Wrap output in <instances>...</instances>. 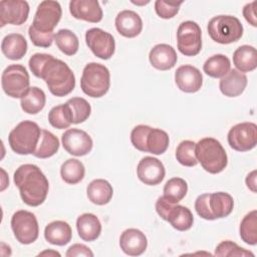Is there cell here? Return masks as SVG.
<instances>
[{
    "mask_svg": "<svg viewBox=\"0 0 257 257\" xmlns=\"http://www.w3.org/2000/svg\"><path fill=\"white\" fill-rule=\"evenodd\" d=\"M208 34L220 44H230L238 41L243 35V25L232 15H218L208 23Z\"/></svg>",
    "mask_w": 257,
    "mask_h": 257,
    "instance_id": "8992f818",
    "label": "cell"
},
{
    "mask_svg": "<svg viewBox=\"0 0 257 257\" xmlns=\"http://www.w3.org/2000/svg\"><path fill=\"white\" fill-rule=\"evenodd\" d=\"M174 204L170 203L169 201H167L163 196L159 197L157 202H156V211L158 213V215L165 221H167L168 215L172 209Z\"/></svg>",
    "mask_w": 257,
    "mask_h": 257,
    "instance_id": "bcb514c9",
    "label": "cell"
},
{
    "mask_svg": "<svg viewBox=\"0 0 257 257\" xmlns=\"http://www.w3.org/2000/svg\"><path fill=\"white\" fill-rule=\"evenodd\" d=\"M177 46L185 56H195L202 49V31L194 21L182 22L177 30Z\"/></svg>",
    "mask_w": 257,
    "mask_h": 257,
    "instance_id": "9c48e42d",
    "label": "cell"
},
{
    "mask_svg": "<svg viewBox=\"0 0 257 257\" xmlns=\"http://www.w3.org/2000/svg\"><path fill=\"white\" fill-rule=\"evenodd\" d=\"M11 229L16 240L24 245L33 243L39 235V225L35 215L26 210L16 211L12 215Z\"/></svg>",
    "mask_w": 257,
    "mask_h": 257,
    "instance_id": "ba28073f",
    "label": "cell"
},
{
    "mask_svg": "<svg viewBox=\"0 0 257 257\" xmlns=\"http://www.w3.org/2000/svg\"><path fill=\"white\" fill-rule=\"evenodd\" d=\"M119 247L128 256H140L147 250L148 239L141 230L130 228L120 234Z\"/></svg>",
    "mask_w": 257,
    "mask_h": 257,
    "instance_id": "ac0fdd59",
    "label": "cell"
},
{
    "mask_svg": "<svg viewBox=\"0 0 257 257\" xmlns=\"http://www.w3.org/2000/svg\"><path fill=\"white\" fill-rule=\"evenodd\" d=\"M195 210L201 218L205 220H213L208 207V193L202 194L197 197L195 201Z\"/></svg>",
    "mask_w": 257,
    "mask_h": 257,
    "instance_id": "ee69618b",
    "label": "cell"
},
{
    "mask_svg": "<svg viewBox=\"0 0 257 257\" xmlns=\"http://www.w3.org/2000/svg\"><path fill=\"white\" fill-rule=\"evenodd\" d=\"M62 9L57 1L45 0L40 2L35 12L32 26L42 33H52L61 19Z\"/></svg>",
    "mask_w": 257,
    "mask_h": 257,
    "instance_id": "30bf717a",
    "label": "cell"
},
{
    "mask_svg": "<svg viewBox=\"0 0 257 257\" xmlns=\"http://www.w3.org/2000/svg\"><path fill=\"white\" fill-rule=\"evenodd\" d=\"M45 240L56 246H64L71 241L72 230L70 225L61 220L49 223L44 229Z\"/></svg>",
    "mask_w": 257,
    "mask_h": 257,
    "instance_id": "cb8c5ba5",
    "label": "cell"
},
{
    "mask_svg": "<svg viewBox=\"0 0 257 257\" xmlns=\"http://www.w3.org/2000/svg\"><path fill=\"white\" fill-rule=\"evenodd\" d=\"M175 81L180 90L187 93H194L200 90L203 84V75L197 67L185 64L177 68Z\"/></svg>",
    "mask_w": 257,
    "mask_h": 257,
    "instance_id": "2e32d148",
    "label": "cell"
},
{
    "mask_svg": "<svg viewBox=\"0 0 257 257\" xmlns=\"http://www.w3.org/2000/svg\"><path fill=\"white\" fill-rule=\"evenodd\" d=\"M1 50L8 59L19 60L27 52V41L22 34L10 33L3 38Z\"/></svg>",
    "mask_w": 257,
    "mask_h": 257,
    "instance_id": "d4e9b609",
    "label": "cell"
},
{
    "mask_svg": "<svg viewBox=\"0 0 257 257\" xmlns=\"http://www.w3.org/2000/svg\"><path fill=\"white\" fill-rule=\"evenodd\" d=\"M256 1L251 3H247L243 8V16L246 21L251 24L252 26H257V17H256Z\"/></svg>",
    "mask_w": 257,
    "mask_h": 257,
    "instance_id": "7dc6e473",
    "label": "cell"
},
{
    "mask_svg": "<svg viewBox=\"0 0 257 257\" xmlns=\"http://www.w3.org/2000/svg\"><path fill=\"white\" fill-rule=\"evenodd\" d=\"M196 144L193 141L186 140L179 144L176 150V159L177 161L185 167H194L198 164L196 153H195Z\"/></svg>",
    "mask_w": 257,
    "mask_h": 257,
    "instance_id": "f35d334b",
    "label": "cell"
},
{
    "mask_svg": "<svg viewBox=\"0 0 257 257\" xmlns=\"http://www.w3.org/2000/svg\"><path fill=\"white\" fill-rule=\"evenodd\" d=\"M1 84L4 92L8 96L21 98L29 89V74L23 65L11 64L3 70Z\"/></svg>",
    "mask_w": 257,
    "mask_h": 257,
    "instance_id": "52a82bcc",
    "label": "cell"
},
{
    "mask_svg": "<svg viewBox=\"0 0 257 257\" xmlns=\"http://www.w3.org/2000/svg\"><path fill=\"white\" fill-rule=\"evenodd\" d=\"M85 168L77 159H68L60 167L61 179L69 185H75L84 178Z\"/></svg>",
    "mask_w": 257,
    "mask_h": 257,
    "instance_id": "4dcf8cb0",
    "label": "cell"
},
{
    "mask_svg": "<svg viewBox=\"0 0 257 257\" xmlns=\"http://www.w3.org/2000/svg\"><path fill=\"white\" fill-rule=\"evenodd\" d=\"M86 194L91 203L98 206H103L110 202L113 195V189L106 180L95 179L88 184Z\"/></svg>",
    "mask_w": 257,
    "mask_h": 257,
    "instance_id": "484cf974",
    "label": "cell"
},
{
    "mask_svg": "<svg viewBox=\"0 0 257 257\" xmlns=\"http://www.w3.org/2000/svg\"><path fill=\"white\" fill-rule=\"evenodd\" d=\"M38 78L43 79L49 91L59 97L69 94L75 86V76L70 67L51 54L42 64Z\"/></svg>",
    "mask_w": 257,
    "mask_h": 257,
    "instance_id": "7a4b0ae2",
    "label": "cell"
},
{
    "mask_svg": "<svg viewBox=\"0 0 257 257\" xmlns=\"http://www.w3.org/2000/svg\"><path fill=\"white\" fill-rule=\"evenodd\" d=\"M149 60L153 67L165 71L172 69L176 65L178 56L173 46L166 43H160L151 49Z\"/></svg>",
    "mask_w": 257,
    "mask_h": 257,
    "instance_id": "ffe728a7",
    "label": "cell"
},
{
    "mask_svg": "<svg viewBox=\"0 0 257 257\" xmlns=\"http://www.w3.org/2000/svg\"><path fill=\"white\" fill-rule=\"evenodd\" d=\"M256 174H257L256 170L252 171L251 173H249V174L247 175L246 180H245L248 189L251 190L253 193H256V186H257V185H256Z\"/></svg>",
    "mask_w": 257,
    "mask_h": 257,
    "instance_id": "c3c4849f",
    "label": "cell"
},
{
    "mask_svg": "<svg viewBox=\"0 0 257 257\" xmlns=\"http://www.w3.org/2000/svg\"><path fill=\"white\" fill-rule=\"evenodd\" d=\"M182 3L183 1L167 2L164 0H157L155 2V10L159 17L163 19H170L178 14Z\"/></svg>",
    "mask_w": 257,
    "mask_h": 257,
    "instance_id": "b9f144b4",
    "label": "cell"
},
{
    "mask_svg": "<svg viewBox=\"0 0 257 257\" xmlns=\"http://www.w3.org/2000/svg\"><path fill=\"white\" fill-rule=\"evenodd\" d=\"M233 63L238 71L250 72L257 67V51L254 46L241 45L233 53Z\"/></svg>",
    "mask_w": 257,
    "mask_h": 257,
    "instance_id": "4316f807",
    "label": "cell"
},
{
    "mask_svg": "<svg viewBox=\"0 0 257 257\" xmlns=\"http://www.w3.org/2000/svg\"><path fill=\"white\" fill-rule=\"evenodd\" d=\"M65 103L69 108L72 123H81L89 117L91 106L86 99L82 97H72L69 98Z\"/></svg>",
    "mask_w": 257,
    "mask_h": 257,
    "instance_id": "8d00e7d4",
    "label": "cell"
},
{
    "mask_svg": "<svg viewBox=\"0 0 257 257\" xmlns=\"http://www.w3.org/2000/svg\"><path fill=\"white\" fill-rule=\"evenodd\" d=\"M45 93L37 86L29 87V89L20 98L21 108L24 110V112L29 114H36L41 111L45 106Z\"/></svg>",
    "mask_w": 257,
    "mask_h": 257,
    "instance_id": "83f0119b",
    "label": "cell"
},
{
    "mask_svg": "<svg viewBox=\"0 0 257 257\" xmlns=\"http://www.w3.org/2000/svg\"><path fill=\"white\" fill-rule=\"evenodd\" d=\"M167 222L178 231H187L193 226L194 216L189 208L174 204L168 215Z\"/></svg>",
    "mask_w": 257,
    "mask_h": 257,
    "instance_id": "f1b7e54d",
    "label": "cell"
},
{
    "mask_svg": "<svg viewBox=\"0 0 257 257\" xmlns=\"http://www.w3.org/2000/svg\"><path fill=\"white\" fill-rule=\"evenodd\" d=\"M114 24L117 32L127 38L137 37L143 30V20L133 10L120 11L115 17Z\"/></svg>",
    "mask_w": 257,
    "mask_h": 257,
    "instance_id": "d6986e66",
    "label": "cell"
},
{
    "mask_svg": "<svg viewBox=\"0 0 257 257\" xmlns=\"http://www.w3.org/2000/svg\"><path fill=\"white\" fill-rule=\"evenodd\" d=\"M215 256H220V257H226V256H240V257H247V256H252L254 257V254L251 251L246 250L245 248H242L238 246L236 243L230 241V240H225L219 243L215 249Z\"/></svg>",
    "mask_w": 257,
    "mask_h": 257,
    "instance_id": "ab89813d",
    "label": "cell"
},
{
    "mask_svg": "<svg viewBox=\"0 0 257 257\" xmlns=\"http://www.w3.org/2000/svg\"><path fill=\"white\" fill-rule=\"evenodd\" d=\"M85 42L91 52L103 60L109 59L115 50L113 36L97 27L90 28L85 32Z\"/></svg>",
    "mask_w": 257,
    "mask_h": 257,
    "instance_id": "7c38bea8",
    "label": "cell"
},
{
    "mask_svg": "<svg viewBox=\"0 0 257 257\" xmlns=\"http://www.w3.org/2000/svg\"><path fill=\"white\" fill-rule=\"evenodd\" d=\"M59 150V140L47 130L41 131L37 148L33 154L39 159H47L54 156Z\"/></svg>",
    "mask_w": 257,
    "mask_h": 257,
    "instance_id": "1f68e13d",
    "label": "cell"
},
{
    "mask_svg": "<svg viewBox=\"0 0 257 257\" xmlns=\"http://www.w3.org/2000/svg\"><path fill=\"white\" fill-rule=\"evenodd\" d=\"M188 192V184L182 178H172L165 184L164 198L172 204H178L181 202Z\"/></svg>",
    "mask_w": 257,
    "mask_h": 257,
    "instance_id": "836d02e7",
    "label": "cell"
},
{
    "mask_svg": "<svg viewBox=\"0 0 257 257\" xmlns=\"http://www.w3.org/2000/svg\"><path fill=\"white\" fill-rule=\"evenodd\" d=\"M247 82V76L244 73L237 69H230V71L221 78L219 88L225 96L236 97L243 93Z\"/></svg>",
    "mask_w": 257,
    "mask_h": 257,
    "instance_id": "44dd1931",
    "label": "cell"
},
{
    "mask_svg": "<svg viewBox=\"0 0 257 257\" xmlns=\"http://www.w3.org/2000/svg\"><path fill=\"white\" fill-rule=\"evenodd\" d=\"M54 41L58 49L65 55H74L79 48V41L74 32L69 29H60L54 35Z\"/></svg>",
    "mask_w": 257,
    "mask_h": 257,
    "instance_id": "d6a6232c",
    "label": "cell"
},
{
    "mask_svg": "<svg viewBox=\"0 0 257 257\" xmlns=\"http://www.w3.org/2000/svg\"><path fill=\"white\" fill-rule=\"evenodd\" d=\"M49 123L58 130H64L70 126L72 123L69 108L66 103L53 106L48 112Z\"/></svg>",
    "mask_w": 257,
    "mask_h": 257,
    "instance_id": "74e56055",
    "label": "cell"
},
{
    "mask_svg": "<svg viewBox=\"0 0 257 257\" xmlns=\"http://www.w3.org/2000/svg\"><path fill=\"white\" fill-rule=\"evenodd\" d=\"M240 237L249 245L257 244V211L252 210L244 216L240 223Z\"/></svg>",
    "mask_w": 257,
    "mask_h": 257,
    "instance_id": "d590c367",
    "label": "cell"
},
{
    "mask_svg": "<svg viewBox=\"0 0 257 257\" xmlns=\"http://www.w3.org/2000/svg\"><path fill=\"white\" fill-rule=\"evenodd\" d=\"M198 163L210 174H219L227 167L228 157L221 143L214 138L201 139L195 146Z\"/></svg>",
    "mask_w": 257,
    "mask_h": 257,
    "instance_id": "3957f363",
    "label": "cell"
},
{
    "mask_svg": "<svg viewBox=\"0 0 257 257\" xmlns=\"http://www.w3.org/2000/svg\"><path fill=\"white\" fill-rule=\"evenodd\" d=\"M39 256H44V255H48V256H60V253L57 252V251H54V250H45V251H42L38 254Z\"/></svg>",
    "mask_w": 257,
    "mask_h": 257,
    "instance_id": "681fc988",
    "label": "cell"
},
{
    "mask_svg": "<svg viewBox=\"0 0 257 257\" xmlns=\"http://www.w3.org/2000/svg\"><path fill=\"white\" fill-rule=\"evenodd\" d=\"M64 150L75 157H82L90 153L93 142L90 136L79 128H68L61 136Z\"/></svg>",
    "mask_w": 257,
    "mask_h": 257,
    "instance_id": "4fadbf2b",
    "label": "cell"
},
{
    "mask_svg": "<svg viewBox=\"0 0 257 257\" xmlns=\"http://www.w3.org/2000/svg\"><path fill=\"white\" fill-rule=\"evenodd\" d=\"M76 230L80 239L85 242H92L101 233V223L94 214L84 213L77 217Z\"/></svg>",
    "mask_w": 257,
    "mask_h": 257,
    "instance_id": "603a6c76",
    "label": "cell"
},
{
    "mask_svg": "<svg viewBox=\"0 0 257 257\" xmlns=\"http://www.w3.org/2000/svg\"><path fill=\"white\" fill-rule=\"evenodd\" d=\"M137 175L141 182L148 186L160 184L166 175L163 163L154 157L143 158L137 167Z\"/></svg>",
    "mask_w": 257,
    "mask_h": 257,
    "instance_id": "9a60e30c",
    "label": "cell"
},
{
    "mask_svg": "<svg viewBox=\"0 0 257 257\" xmlns=\"http://www.w3.org/2000/svg\"><path fill=\"white\" fill-rule=\"evenodd\" d=\"M41 131L39 125L32 120L19 122L8 136L11 150L18 155H33L37 148Z\"/></svg>",
    "mask_w": 257,
    "mask_h": 257,
    "instance_id": "277c9868",
    "label": "cell"
},
{
    "mask_svg": "<svg viewBox=\"0 0 257 257\" xmlns=\"http://www.w3.org/2000/svg\"><path fill=\"white\" fill-rule=\"evenodd\" d=\"M29 5L23 0H2L0 2V26L21 25L29 15Z\"/></svg>",
    "mask_w": 257,
    "mask_h": 257,
    "instance_id": "5bb4252c",
    "label": "cell"
},
{
    "mask_svg": "<svg viewBox=\"0 0 257 257\" xmlns=\"http://www.w3.org/2000/svg\"><path fill=\"white\" fill-rule=\"evenodd\" d=\"M229 146L237 152H248L257 143V125L254 122H240L232 126L227 136Z\"/></svg>",
    "mask_w": 257,
    "mask_h": 257,
    "instance_id": "8fae6325",
    "label": "cell"
},
{
    "mask_svg": "<svg viewBox=\"0 0 257 257\" xmlns=\"http://www.w3.org/2000/svg\"><path fill=\"white\" fill-rule=\"evenodd\" d=\"M150 125L146 124H139L135 126L131 133V142L133 146L144 153H148L147 149V138L151 131Z\"/></svg>",
    "mask_w": 257,
    "mask_h": 257,
    "instance_id": "60d3db41",
    "label": "cell"
},
{
    "mask_svg": "<svg viewBox=\"0 0 257 257\" xmlns=\"http://www.w3.org/2000/svg\"><path fill=\"white\" fill-rule=\"evenodd\" d=\"M208 207L213 220L229 216L234 208L232 196L225 192L208 193Z\"/></svg>",
    "mask_w": 257,
    "mask_h": 257,
    "instance_id": "7402d4cb",
    "label": "cell"
},
{
    "mask_svg": "<svg viewBox=\"0 0 257 257\" xmlns=\"http://www.w3.org/2000/svg\"><path fill=\"white\" fill-rule=\"evenodd\" d=\"M110 73L106 66L97 62L87 63L80 78L81 90L90 97H101L109 89Z\"/></svg>",
    "mask_w": 257,
    "mask_h": 257,
    "instance_id": "5b68a950",
    "label": "cell"
},
{
    "mask_svg": "<svg viewBox=\"0 0 257 257\" xmlns=\"http://www.w3.org/2000/svg\"><path fill=\"white\" fill-rule=\"evenodd\" d=\"M28 35L31 40V42L38 47H50L52 45V42L54 40V33H42L33 28L32 25L28 28Z\"/></svg>",
    "mask_w": 257,
    "mask_h": 257,
    "instance_id": "7bdbcfd3",
    "label": "cell"
},
{
    "mask_svg": "<svg viewBox=\"0 0 257 257\" xmlns=\"http://www.w3.org/2000/svg\"><path fill=\"white\" fill-rule=\"evenodd\" d=\"M132 3H134V4H136V5H146V4L150 3V1H149V0H148V1H142V2H138V1H132Z\"/></svg>",
    "mask_w": 257,
    "mask_h": 257,
    "instance_id": "f907efd6",
    "label": "cell"
},
{
    "mask_svg": "<svg viewBox=\"0 0 257 257\" xmlns=\"http://www.w3.org/2000/svg\"><path fill=\"white\" fill-rule=\"evenodd\" d=\"M69 12L75 19L97 23L102 19V9L96 0H72Z\"/></svg>",
    "mask_w": 257,
    "mask_h": 257,
    "instance_id": "e0dca14e",
    "label": "cell"
},
{
    "mask_svg": "<svg viewBox=\"0 0 257 257\" xmlns=\"http://www.w3.org/2000/svg\"><path fill=\"white\" fill-rule=\"evenodd\" d=\"M170 139L169 135L161 130L152 127L147 138V149L148 153L159 156L164 154L169 147Z\"/></svg>",
    "mask_w": 257,
    "mask_h": 257,
    "instance_id": "e575fe53",
    "label": "cell"
},
{
    "mask_svg": "<svg viewBox=\"0 0 257 257\" xmlns=\"http://www.w3.org/2000/svg\"><path fill=\"white\" fill-rule=\"evenodd\" d=\"M231 69V61L224 54H215L209 57L204 65V72L214 78H222Z\"/></svg>",
    "mask_w": 257,
    "mask_h": 257,
    "instance_id": "f546056e",
    "label": "cell"
},
{
    "mask_svg": "<svg viewBox=\"0 0 257 257\" xmlns=\"http://www.w3.org/2000/svg\"><path fill=\"white\" fill-rule=\"evenodd\" d=\"M14 183L22 201L30 206H40L46 199L49 183L42 171L33 164H24L14 172Z\"/></svg>",
    "mask_w": 257,
    "mask_h": 257,
    "instance_id": "6da1fadb",
    "label": "cell"
},
{
    "mask_svg": "<svg viewBox=\"0 0 257 257\" xmlns=\"http://www.w3.org/2000/svg\"><path fill=\"white\" fill-rule=\"evenodd\" d=\"M66 257H75V256H85V257H92L93 256V252L84 244H73L71 245L66 253H65Z\"/></svg>",
    "mask_w": 257,
    "mask_h": 257,
    "instance_id": "f6af8a7d",
    "label": "cell"
}]
</instances>
